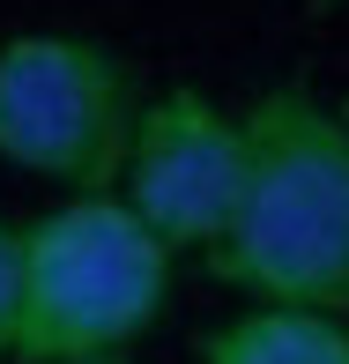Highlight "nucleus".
Masks as SVG:
<instances>
[{
	"label": "nucleus",
	"mask_w": 349,
	"mask_h": 364,
	"mask_svg": "<svg viewBox=\"0 0 349 364\" xmlns=\"http://www.w3.org/2000/svg\"><path fill=\"white\" fill-rule=\"evenodd\" d=\"M245 178L208 268L253 305L349 312V134L305 90H268L238 112Z\"/></svg>",
	"instance_id": "f257e3e1"
},
{
	"label": "nucleus",
	"mask_w": 349,
	"mask_h": 364,
	"mask_svg": "<svg viewBox=\"0 0 349 364\" xmlns=\"http://www.w3.org/2000/svg\"><path fill=\"white\" fill-rule=\"evenodd\" d=\"M15 297H23V245L15 223H0V364H15Z\"/></svg>",
	"instance_id": "423d86ee"
},
{
	"label": "nucleus",
	"mask_w": 349,
	"mask_h": 364,
	"mask_svg": "<svg viewBox=\"0 0 349 364\" xmlns=\"http://www.w3.org/2000/svg\"><path fill=\"white\" fill-rule=\"evenodd\" d=\"M141 82L127 53L75 30H23L0 45V164L60 193H112Z\"/></svg>",
	"instance_id": "7ed1b4c3"
},
{
	"label": "nucleus",
	"mask_w": 349,
	"mask_h": 364,
	"mask_svg": "<svg viewBox=\"0 0 349 364\" xmlns=\"http://www.w3.org/2000/svg\"><path fill=\"white\" fill-rule=\"evenodd\" d=\"M312 8H320V15H327V8H335V0H312Z\"/></svg>",
	"instance_id": "1a4fd4ad"
},
{
	"label": "nucleus",
	"mask_w": 349,
	"mask_h": 364,
	"mask_svg": "<svg viewBox=\"0 0 349 364\" xmlns=\"http://www.w3.org/2000/svg\"><path fill=\"white\" fill-rule=\"evenodd\" d=\"M201 364H349V327L342 312L253 305L201 342Z\"/></svg>",
	"instance_id": "39448f33"
},
{
	"label": "nucleus",
	"mask_w": 349,
	"mask_h": 364,
	"mask_svg": "<svg viewBox=\"0 0 349 364\" xmlns=\"http://www.w3.org/2000/svg\"><path fill=\"white\" fill-rule=\"evenodd\" d=\"M68 364H134V357H127V350H119V357H68Z\"/></svg>",
	"instance_id": "0eeeda50"
},
{
	"label": "nucleus",
	"mask_w": 349,
	"mask_h": 364,
	"mask_svg": "<svg viewBox=\"0 0 349 364\" xmlns=\"http://www.w3.org/2000/svg\"><path fill=\"white\" fill-rule=\"evenodd\" d=\"M245 178V127L238 112H223L208 90H163L141 97L134 134H127L119 164V201L141 216V230L163 253H208L230 223Z\"/></svg>",
	"instance_id": "20e7f679"
},
{
	"label": "nucleus",
	"mask_w": 349,
	"mask_h": 364,
	"mask_svg": "<svg viewBox=\"0 0 349 364\" xmlns=\"http://www.w3.org/2000/svg\"><path fill=\"white\" fill-rule=\"evenodd\" d=\"M335 119H342V134H349V97H342V105H335Z\"/></svg>",
	"instance_id": "6e6552de"
},
{
	"label": "nucleus",
	"mask_w": 349,
	"mask_h": 364,
	"mask_svg": "<svg viewBox=\"0 0 349 364\" xmlns=\"http://www.w3.org/2000/svg\"><path fill=\"white\" fill-rule=\"evenodd\" d=\"M15 245H23L15 364L119 357L156 327L171 297V253L119 193H68L15 230Z\"/></svg>",
	"instance_id": "f03ea898"
}]
</instances>
